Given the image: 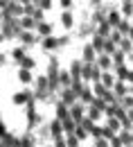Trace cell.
Returning a JSON list of instances; mask_svg holds the SVG:
<instances>
[{
  "label": "cell",
  "instance_id": "1",
  "mask_svg": "<svg viewBox=\"0 0 133 147\" xmlns=\"http://www.w3.org/2000/svg\"><path fill=\"white\" fill-rule=\"evenodd\" d=\"M63 88L47 147H133V5H117Z\"/></svg>",
  "mask_w": 133,
  "mask_h": 147
}]
</instances>
